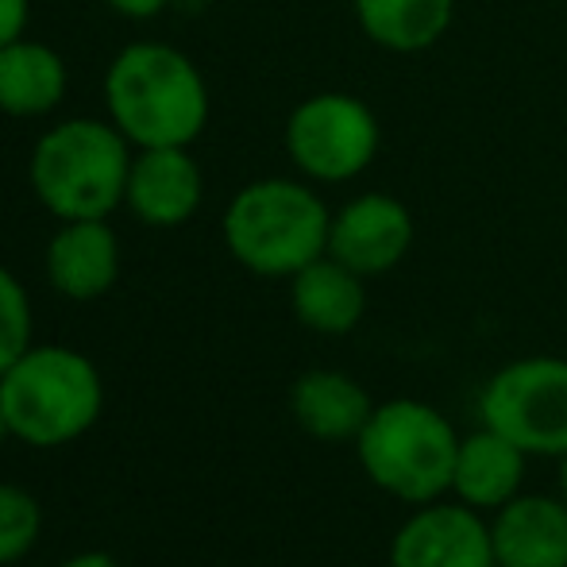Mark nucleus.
<instances>
[{
	"label": "nucleus",
	"instance_id": "obj_1",
	"mask_svg": "<svg viewBox=\"0 0 567 567\" xmlns=\"http://www.w3.org/2000/svg\"><path fill=\"white\" fill-rule=\"evenodd\" d=\"M109 120L132 147H189L209 124V82L171 43H132L109 62Z\"/></svg>",
	"mask_w": 567,
	"mask_h": 567
},
{
	"label": "nucleus",
	"instance_id": "obj_2",
	"mask_svg": "<svg viewBox=\"0 0 567 567\" xmlns=\"http://www.w3.org/2000/svg\"><path fill=\"white\" fill-rule=\"evenodd\" d=\"M329 228L332 209L306 178L247 182L220 220L225 247L239 267L286 282L301 267L329 255Z\"/></svg>",
	"mask_w": 567,
	"mask_h": 567
},
{
	"label": "nucleus",
	"instance_id": "obj_3",
	"mask_svg": "<svg viewBox=\"0 0 567 567\" xmlns=\"http://www.w3.org/2000/svg\"><path fill=\"white\" fill-rule=\"evenodd\" d=\"M8 436L31 449H62L85 436L105 410V382L93 359L66 343H31L0 374Z\"/></svg>",
	"mask_w": 567,
	"mask_h": 567
},
{
	"label": "nucleus",
	"instance_id": "obj_4",
	"mask_svg": "<svg viewBox=\"0 0 567 567\" xmlns=\"http://www.w3.org/2000/svg\"><path fill=\"white\" fill-rule=\"evenodd\" d=\"M351 444L374 491L402 506L413 509L452 494L460 433L436 405L417 398L379 402Z\"/></svg>",
	"mask_w": 567,
	"mask_h": 567
},
{
	"label": "nucleus",
	"instance_id": "obj_5",
	"mask_svg": "<svg viewBox=\"0 0 567 567\" xmlns=\"http://www.w3.org/2000/svg\"><path fill=\"white\" fill-rule=\"evenodd\" d=\"M132 143L113 120H62L31 151V189L59 220H109L124 205Z\"/></svg>",
	"mask_w": 567,
	"mask_h": 567
},
{
	"label": "nucleus",
	"instance_id": "obj_6",
	"mask_svg": "<svg viewBox=\"0 0 567 567\" xmlns=\"http://www.w3.org/2000/svg\"><path fill=\"white\" fill-rule=\"evenodd\" d=\"M282 143L293 171L306 182L343 186L374 166L382 151V124L363 97L329 90L293 105L282 127Z\"/></svg>",
	"mask_w": 567,
	"mask_h": 567
},
{
	"label": "nucleus",
	"instance_id": "obj_7",
	"mask_svg": "<svg viewBox=\"0 0 567 567\" xmlns=\"http://www.w3.org/2000/svg\"><path fill=\"white\" fill-rule=\"evenodd\" d=\"M478 421L509 436L533 460L567 455V359H509L478 390Z\"/></svg>",
	"mask_w": 567,
	"mask_h": 567
},
{
	"label": "nucleus",
	"instance_id": "obj_8",
	"mask_svg": "<svg viewBox=\"0 0 567 567\" xmlns=\"http://www.w3.org/2000/svg\"><path fill=\"white\" fill-rule=\"evenodd\" d=\"M390 567H498L491 517L455 498L413 506L390 540Z\"/></svg>",
	"mask_w": 567,
	"mask_h": 567
},
{
	"label": "nucleus",
	"instance_id": "obj_9",
	"mask_svg": "<svg viewBox=\"0 0 567 567\" xmlns=\"http://www.w3.org/2000/svg\"><path fill=\"white\" fill-rule=\"evenodd\" d=\"M413 213L394 194H355L332 213L329 228V255L340 259L363 278H382L394 267H402L413 251Z\"/></svg>",
	"mask_w": 567,
	"mask_h": 567
},
{
	"label": "nucleus",
	"instance_id": "obj_10",
	"mask_svg": "<svg viewBox=\"0 0 567 567\" xmlns=\"http://www.w3.org/2000/svg\"><path fill=\"white\" fill-rule=\"evenodd\" d=\"M205 197V174L189 147H140L127 171L124 205L147 228H182Z\"/></svg>",
	"mask_w": 567,
	"mask_h": 567
},
{
	"label": "nucleus",
	"instance_id": "obj_11",
	"mask_svg": "<svg viewBox=\"0 0 567 567\" xmlns=\"http://www.w3.org/2000/svg\"><path fill=\"white\" fill-rule=\"evenodd\" d=\"M498 567H567V502L560 494H517L491 514Z\"/></svg>",
	"mask_w": 567,
	"mask_h": 567
},
{
	"label": "nucleus",
	"instance_id": "obj_12",
	"mask_svg": "<svg viewBox=\"0 0 567 567\" xmlns=\"http://www.w3.org/2000/svg\"><path fill=\"white\" fill-rule=\"evenodd\" d=\"M47 282L70 301H97L116 286L120 239L109 220H62L47 244Z\"/></svg>",
	"mask_w": 567,
	"mask_h": 567
},
{
	"label": "nucleus",
	"instance_id": "obj_13",
	"mask_svg": "<svg viewBox=\"0 0 567 567\" xmlns=\"http://www.w3.org/2000/svg\"><path fill=\"white\" fill-rule=\"evenodd\" d=\"M533 455L517 449L498 429L478 425L475 433L460 436L452 467V498L478 514H494L525 491V471Z\"/></svg>",
	"mask_w": 567,
	"mask_h": 567
},
{
	"label": "nucleus",
	"instance_id": "obj_14",
	"mask_svg": "<svg viewBox=\"0 0 567 567\" xmlns=\"http://www.w3.org/2000/svg\"><path fill=\"white\" fill-rule=\"evenodd\" d=\"M371 410L374 402L363 382L332 371V367H313V371L298 374L290 386V413L298 429L324 444L355 441Z\"/></svg>",
	"mask_w": 567,
	"mask_h": 567
},
{
	"label": "nucleus",
	"instance_id": "obj_15",
	"mask_svg": "<svg viewBox=\"0 0 567 567\" xmlns=\"http://www.w3.org/2000/svg\"><path fill=\"white\" fill-rule=\"evenodd\" d=\"M290 309L317 337H348L367 317V278L321 255L290 278Z\"/></svg>",
	"mask_w": 567,
	"mask_h": 567
},
{
	"label": "nucleus",
	"instance_id": "obj_16",
	"mask_svg": "<svg viewBox=\"0 0 567 567\" xmlns=\"http://www.w3.org/2000/svg\"><path fill=\"white\" fill-rule=\"evenodd\" d=\"M66 59L39 39H12L0 47V113L35 120L66 101Z\"/></svg>",
	"mask_w": 567,
	"mask_h": 567
},
{
	"label": "nucleus",
	"instance_id": "obj_17",
	"mask_svg": "<svg viewBox=\"0 0 567 567\" xmlns=\"http://www.w3.org/2000/svg\"><path fill=\"white\" fill-rule=\"evenodd\" d=\"M355 23L379 51L425 54L449 35L455 0H351Z\"/></svg>",
	"mask_w": 567,
	"mask_h": 567
},
{
	"label": "nucleus",
	"instance_id": "obj_18",
	"mask_svg": "<svg viewBox=\"0 0 567 567\" xmlns=\"http://www.w3.org/2000/svg\"><path fill=\"white\" fill-rule=\"evenodd\" d=\"M43 533V506L23 486L0 483V567L16 564L39 545Z\"/></svg>",
	"mask_w": 567,
	"mask_h": 567
},
{
	"label": "nucleus",
	"instance_id": "obj_19",
	"mask_svg": "<svg viewBox=\"0 0 567 567\" xmlns=\"http://www.w3.org/2000/svg\"><path fill=\"white\" fill-rule=\"evenodd\" d=\"M31 348V298L23 282L0 262V374Z\"/></svg>",
	"mask_w": 567,
	"mask_h": 567
},
{
	"label": "nucleus",
	"instance_id": "obj_20",
	"mask_svg": "<svg viewBox=\"0 0 567 567\" xmlns=\"http://www.w3.org/2000/svg\"><path fill=\"white\" fill-rule=\"evenodd\" d=\"M31 20V0H0V47L20 39Z\"/></svg>",
	"mask_w": 567,
	"mask_h": 567
},
{
	"label": "nucleus",
	"instance_id": "obj_21",
	"mask_svg": "<svg viewBox=\"0 0 567 567\" xmlns=\"http://www.w3.org/2000/svg\"><path fill=\"white\" fill-rule=\"evenodd\" d=\"M116 16H127V20H155L171 0H105Z\"/></svg>",
	"mask_w": 567,
	"mask_h": 567
},
{
	"label": "nucleus",
	"instance_id": "obj_22",
	"mask_svg": "<svg viewBox=\"0 0 567 567\" xmlns=\"http://www.w3.org/2000/svg\"><path fill=\"white\" fill-rule=\"evenodd\" d=\"M59 567H120V560H116V556L97 553V548H93V553H74V556H66V560H62Z\"/></svg>",
	"mask_w": 567,
	"mask_h": 567
},
{
	"label": "nucleus",
	"instance_id": "obj_23",
	"mask_svg": "<svg viewBox=\"0 0 567 567\" xmlns=\"http://www.w3.org/2000/svg\"><path fill=\"white\" fill-rule=\"evenodd\" d=\"M560 498L567 502V455H560Z\"/></svg>",
	"mask_w": 567,
	"mask_h": 567
},
{
	"label": "nucleus",
	"instance_id": "obj_24",
	"mask_svg": "<svg viewBox=\"0 0 567 567\" xmlns=\"http://www.w3.org/2000/svg\"><path fill=\"white\" fill-rule=\"evenodd\" d=\"M8 441V421H4V410H0V444Z\"/></svg>",
	"mask_w": 567,
	"mask_h": 567
}]
</instances>
